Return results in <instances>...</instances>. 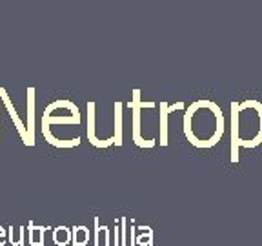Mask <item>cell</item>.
Listing matches in <instances>:
<instances>
[{
  "mask_svg": "<svg viewBox=\"0 0 262 246\" xmlns=\"http://www.w3.org/2000/svg\"><path fill=\"white\" fill-rule=\"evenodd\" d=\"M184 133L196 148H211L224 133V115L211 101H196L184 113Z\"/></svg>",
  "mask_w": 262,
  "mask_h": 246,
  "instance_id": "cell-1",
  "label": "cell"
},
{
  "mask_svg": "<svg viewBox=\"0 0 262 246\" xmlns=\"http://www.w3.org/2000/svg\"><path fill=\"white\" fill-rule=\"evenodd\" d=\"M42 123L51 124H79L80 113L71 101H55L44 111Z\"/></svg>",
  "mask_w": 262,
  "mask_h": 246,
  "instance_id": "cell-2",
  "label": "cell"
},
{
  "mask_svg": "<svg viewBox=\"0 0 262 246\" xmlns=\"http://www.w3.org/2000/svg\"><path fill=\"white\" fill-rule=\"evenodd\" d=\"M138 101H140V91L135 89L133 91V99L130 102V108L133 111V141L140 148H153V146L157 144L155 139H147L146 141V139L140 137V106H138Z\"/></svg>",
  "mask_w": 262,
  "mask_h": 246,
  "instance_id": "cell-3",
  "label": "cell"
},
{
  "mask_svg": "<svg viewBox=\"0 0 262 246\" xmlns=\"http://www.w3.org/2000/svg\"><path fill=\"white\" fill-rule=\"evenodd\" d=\"M87 139L97 148H108L115 144V137L104 139V141L95 137V102H87Z\"/></svg>",
  "mask_w": 262,
  "mask_h": 246,
  "instance_id": "cell-4",
  "label": "cell"
},
{
  "mask_svg": "<svg viewBox=\"0 0 262 246\" xmlns=\"http://www.w3.org/2000/svg\"><path fill=\"white\" fill-rule=\"evenodd\" d=\"M28 146L35 144V88H28Z\"/></svg>",
  "mask_w": 262,
  "mask_h": 246,
  "instance_id": "cell-5",
  "label": "cell"
},
{
  "mask_svg": "<svg viewBox=\"0 0 262 246\" xmlns=\"http://www.w3.org/2000/svg\"><path fill=\"white\" fill-rule=\"evenodd\" d=\"M0 97H2V101H4L7 111H9V115H11V119H13L15 128H16V130H18V133H20V137H22V141H24V144L28 146V130H26L24 123L20 121V117H18V113H16V109L13 108V104H11L9 97L6 95V91H4V88H0Z\"/></svg>",
  "mask_w": 262,
  "mask_h": 246,
  "instance_id": "cell-6",
  "label": "cell"
},
{
  "mask_svg": "<svg viewBox=\"0 0 262 246\" xmlns=\"http://www.w3.org/2000/svg\"><path fill=\"white\" fill-rule=\"evenodd\" d=\"M42 133H44V139H46L49 144L57 146V148H75V146L80 144L79 137L69 139V141H60V139L53 137V133H51V126L48 123H42Z\"/></svg>",
  "mask_w": 262,
  "mask_h": 246,
  "instance_id": "cell-7",
  "label": "cell"
},
{
  "mask_svg": "<svg viewBox=\"0 0 262 246\" xmlns=\"http://www.w3.org/2000/svg\"><path fill=\"white\" fill-rule=\"evenodd\" d=\"M169 106L166 102H160V146L167 144V115H169Z\"/></svg>",
  "mask_w": 262,
  "mask_h": 246,
  "instance_id": "cell-8",
  "label": "cell"
},
{
  "mask_svg": "<svg viewBox=\"0 0 262 246\" xmlns=\"http://www.w3.org/2000/svg\"><path fill=\"white\" fill-rule=\"evenodd\" d=\"M122 102H115V144L122 146Z\"/></svg>",
  "mask_w": 262,
  "mask_h": 246,
  "instance_id": "cell-9",
  "label": "cell"
},
{
  "mask_svg": "<svg viewBox=\"0 0 262 246\" xmlns=\"http://www.w3.org/2000/svg\"><path fill=\"white\" fill-rule=\"evenodd\" d=\"M71 239H73V233L67 226H57V228L53 230V241H55V245L66 246V245H69Z\"/></svg>",
  "mask_w": 262,
  "mask_h": 246,
  "instance_id": "cell-10",
  "label": "cell"
},
{
  "mask_svg": "<svg viewBox=\"0 0 262 246\" xmlns=\"http://www.w3.org/2000/svg\"><path fill=\"white\" fill-rule=\"evenodd\" d=\"M95 245H109V228L108 226H100V221L98 217H95Z\"/></svg>",
  "mask_w": 262,
  "mask_h": 246,
  "instance_id": "cell-11",
  "label": "cell"
},
{
  "mask_svg": "<svg viewBox=\"0 0 262 246\" xmlns=\"http://www.w3.org/2000/svg\"><path fill=\"white\" fill-rule=\"evenodd\" d=\"M49 230V228H44V226H35L29 221V243L33 246H44V232Z\"/></svg>",
  "mask_w": 262,
  "mask_h": 246,
  "instance_id": "cell-12",
  "label": "cell"
},
{
  "mask_svg": "<svg viewBox=\"0 0 262 246\" xmlns=\"http://www.w3.org/2000/svg\"><path fill=\"white\" fill-rule=\"evenodd\" d=\"M89 237H91V233H89L86 226H77L73 230V245L75 246H86Z\"/></svg>",
  "mask_w": 262,
  "mask_h": 246,
  "instance_id": "cell-13",
  "label": "cell"
},
{
  "mask_svg": "<svg viewBox=\"0 0 262 246\" xmlns=\"http://www.w3.org/2000/svg\"><path fill=\"white\" fill-rule=\"evenodd\" d=\"M135 243H137L138 246H151L153 245V230L151 228H149V226H140Z\"/></svg>",
  "mask_w": 262,
  "mask_h": 246,
  "instance_id": "cell-14",
  "label": "cell"
},
{
  "mask_svg": "<svg viewBox=\"0 0 262 246\" xmlns=\"http://www.w3.org/2000/svg\"><path fill=\"white\" fill-rule=\"evenodd\" d=\"M24 232H26V228H22V226H11L9 228V239L13 243L15 246H22L24 245Z\"/></svg>",
  "mask_w": 262,
  "mask_h": 246,
  "instance_id": "cell-15",
  "label": "cell"
},
{
  "mask_svg": "<svg viewBox=\"0 0 262 246\" xmlns=\"http://www.w3.org/2000/svg\"><path fill=\"white\" fill-rule=\"evenodd\" d=\"M113 237H115V245H120V223H118V226L115 225V232H113Z\"/></svg>",
  "mask_w": 262,
  "mask_h": 246,
  "instance_id": "cell-16",
  "label": "cell"
},
{
  "mask_svg": "<svg viewBox=\"0 0 262 246\" xmlns=\"http://www.w3.org/2000/svg\"><path fill=\"white\" fill-rule=\"evenodd\" d=\"M0 237H6V230L2 226H0Z\"/></svg>",
  "mask_w": 262,
  "mask_h": 246,
  "instance_id": "cell-17",
  "label": "cell"
},
{
  "mask_svg": "<svg viewBox=\"0 0 262 246\" xmlns=\"http://www.w3.org/2000/svg\"><path fill=\"white\" fill-rule=\"evenodd\" d=\"M6 245V237H0V246Z\"/></svg>",
  "mask_w": 262,
  "mask_h": 246,
  "instance_id": "cell-18",
  "label": "cell"
}]
</instances>
